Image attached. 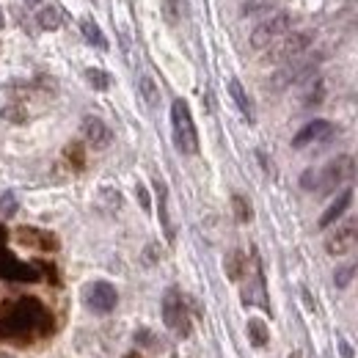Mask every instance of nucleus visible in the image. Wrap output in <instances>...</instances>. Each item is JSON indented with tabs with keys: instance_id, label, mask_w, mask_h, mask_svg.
I'll return each mask as SVG.
<instances>
[{
	"instance_id": "nucleus-17",
	"label": "nucleus",
	"mask_w": 358,
	"mask_h": 358,
	"mask_svg": "<svg viewBox=\"0 0 358 358\" xmlns=\"http://www.w3.org/2000/svg\"><path fill=\"white\" fill-rule=\"evenodd\" d=\"M155 190H157V207H160V224L166 229L169 240H174V231H171V224H169V190L163 182H155Z\"/></svg>"
},
{
	"instance_id": "nucleus-23",
	"label": "nucleus",
	"mask_w": 358,
	"mask_h": 358,
	"mask_svg": "<svg viewBox=\"0 0 358 358\" xmlns=\"http://www.w3.org/2000/svg\"><path fill=\"white\" fill-rule=\"evenodd\" d=\"M64 157L72 163V169H78V171H83V169H86V152H83V146H80V143H69V146L64 149Z\"/></svg>"
},
{
	"instance_id": "nucleus-12",
	"label": "nucleus",
	"mask_w": 358,
	"mask_h": 358,
	"mask_svg": "<svg viewBox=\"0 0 358 358\" xmlns=\"http://www.w3.org/2000/svg\"><path fill=\"white\" fill-rule=\"evenodd\" d=\"M331 133H334V127H331L325 119H314V122H309L301 133L292 138V146H295V149H303V146H309V143H314V141L328 138Z\"/></svg>"
},
{
	"instance_id": "nucleus-15",
	"label": "nucleus",
	"mask_w": 358,
	"mask_h": 358,
	"mask_svg": "<svg viewBox=\"0 0 358 358\" xmlns=\"http://www.w3.org/2000/svg\"><path fill=\"white\" fill-rule=\"evenodd\" d=\"M36 22H39V28H45V31H58L61 22H64V14H61L58 6H42V8L36 11Z\"/></svg>"
},
{
	"instance_id": "nucleus-25",
	"label": "nucleus",
	"mask_w": 358,
	"mask_h": 358,
	"mask_svg": "<svg viewBox=\"0 0 358 358\" xmlns=\"http://www.w3.org/2000/svg\"><path fill=\"white\" fill-rule=\"evenodd\" d=\"M322 94H325V86H322V80L320 78H314L312 80V89L306 91V108H314V105H320L322 102Z\"/></svg>"
},
{
	"instance_id": "nucleus-34",
	"label": "nucleus",
	"mask_w": 358,
	"mask_h": 358,
	"mask_svg": "<svg viewBox=\"0 0 358 358\" xmlns=\"http://www.w3.org/2000/svg\"><path fill=\"white\" fill-rule=\"evenodd\" d=\"M3 25H6V20H3V11H0V31H3Z\"/></svg>"
},
{
	"instance_id": "nucleus-9",
	"label": "nucleus",
	"mask_w": 358,
	"mask_h": 358,
	"mask_svg": "<svg viewBox=\"0 0 358 358\" xmlns=\"http://www.w3.org/2000/svg\"><path fill=\"white\" fill-rule=\"evenodd\" d=\"M0 278L6 281H22V284H31V281H39V270L34 265H25L20 262L17 257H11L8 251L0 248Z\"/></svg>"
},
{
	"instance_id": "nucleus-7",
	"label": "nucleus",
	"mask_w": 358,
	"mask_h": 358,
	"mask_svg": "<svg viewBox=\"0 0 358 358\" xmlns=\"http://www.w3.org/2000/svg\"><path fill=\"white\" fill-rule=\"evenodd\" d=\"M314 34L312 31H301V34H289L284 39H278V45H273V52L268 61H295L301 52H306L312 45Z\"/></svg>"
},
{
	"instance_id": "nucleus-1",
	"label": "nucleus",
	"mask_w": 358,
	"mask_h": 358,
	"mask_svg": "<svg viewBox=\"0 0 358 358\" xmlns=\"http://www.w3.org/2000/svg\"><path fill=\"white\" fill-rule=\"evenodd\" d=\"M36 325H50V314L36 298L8 301L0 312V336H22L36 331Z\"/></svg>"
},
{
	"instance_id": "nucleus-13",
	"label": "nucleus",
	"mask_w": 358,
	"mask_h": 358,
	"mask_svg": "<svg viewBox=\"0 0 358 358\" xmlns=\"http://www.w3.org/2000/svg\"><path fill=\"white\" fill-rule=\"evenodd\" d=\"M350 201H353V190H342L334 201H331V207L322 213V218H320V226L325 229V226H331L334 221H339L342 215H345V210L350 207Z\"/></svg>"
},
{
	"instance_id": "nucleus-2",
	"label": "nucleus",
	"mask_w": 358,
	"mask_h": 358,
	"mask_svg": "<svg viewBox=\"0 0 358 358\" xmlns=\"http://www.w3.org/2000/svg\"><path fill=\"white\" fill-rule=\"evenodd\" d=\"M171 133H174V143L182 155L199 152V133H196L193 113L185 99H174V105H171Z\"/></svg>"
},
{
	"instance_id": "nucleus-14",
	"label": "nucleus",
	"mask_w": 358,
	"mask_h": 358,
	"mask_svg": "<svg viewBox=\"0 0 358 358\" xmlns=\"http://www.w3.org/2000/svg\"><path fill=\"white\" fill-rule=\"evenodd\" d=\"M229 94H231V99H234L237 110L243 113V119H245L248 124H254V105H251L248 94H245V89H243V83H240L237 78H231V80H229Z\"/></svg>"
},
{
	"instance_id": "nucleus-6",
	"label": "nucleus",
	"mask_w": 358,
	"mask_h": 358,
	"mask_svg": "<svg viewBox=\"0 0 358 358\" xmlns=\"http://www.w3.org/2000/svg\"><path fill=\"white\" fill-rule=\"evenodd\" d=\"M86 306H89L94 314H108L116 309V303H119V292H116V287L113 284H108V281H94L89 284V289H86Z\"/></svg>"
},
{
	"instance_id": "nucleus-36",
	"label": "nucleus",
	"mask_w": 358,
	"mask_h": 358,
	"mask_svg": "<svg viewBox=\"0 0 358 358\" xmlns=\"http://www.w3.org/2000/svg\"><path fill=\"white\" fill-rule=\"evenodd\" d=\"M0 358H8V356H0Z\"/></svg>"
},
{
	"instance_id": "nucleus-19",
	"label": "nucleus",
	"mask_w": 358,
	"mask_h": 358,
	"mask_svg": "<svg viewBox=\"0 0 358 358\" xmlns=\"http://www.w3.org/2000/svg\"><path fill=\"white\" fill-rule=\"evenodd\" d=\"M224 268H226V275H229L231 281H240V275H243V270H245V257H243V251H229Z\"/></svg>"
},
{
	"instance_id": "nucleus-28",
	"label": "nucleus",
	"mask_w": 358,
	"mask_h": 358,
	"mask_svg": "<svg viewBox=\"0 0 358 358\" xmlns=\"http://www.w3.org/2000/svg\"><path fill=\"white\" fill-rule=\"evenodd\" d=\"M135 193H138V201H141V207L149 213V210H152V199H149L146 187H143V185H138V187H135Z\"/></svg>"
},
{
	"instance_id": "nucleus-37",
	"label": "nucleus",
	"mask_w": 358,
	"mask_h": 358,
	"mask_svg": "<svg viewBox=\"0 0 358 358\" xmlns=\"http://www.w3.org/2000/svg\"><path fill=\"white\" fill-rule=\"evenodd\" d=\"M91 3H94V0H91Z\"/></svg>"
},
{
	"instance_id": "nucleus-16",
	"label": "nucleus",
	"mask_w": 358,
	"mask_h": 358,
	"mask_svg": "<svg viewBox=\"0 0 358 358\" xmlns=\"http://www.w3.org/2000/svg\"><path fill=\"white\" fill-rule=\"evenodd\" d=\"M248 339H251V345L254 348H268L270 342V331L268 325H265V320H248Z\"/></svg>"
},
{
	"instance_id": "nucleus-3",
	"label": "nucleus",
	"mask_w": 358,
	"mask_h": 358,
	"mask_svg": "<svg viewBox=\"0 0 358 358\" xmlns=\"http://www.w3.org/2000/svg\"><path fill=\"white\" fill-rule=\"evenodd\" d=\"M350 174H353V160L350 157H336V160H331L320 171H306L301 177V185L306 190H334L336 185H342Z\"/></svg>"
},
{
	"instance_id": "nucleus-24",
	"label": "nucleus",
	"mask_w": 358,
	"mask_h": 358,
	"mask_svg": "<svg viewBox=\"0 0 358 358\" xmlns=\"http://www.w3.org/2000/svg\"><path fill=\"white\" fill-rule=\"evenodd\" d=\"M86 80L91 83V89L96 91H108V86H110V78H108V72H102V69H86Z\"/></svg>"
},
{
	"instance_id": "nucleus-20",
	"label": "nucleus",
	"mask_w": 358,
	"mask_h": 358,
	"mask_svg": "<svg viewBox=\"0 0 358 358\" xmlns=\"http://www.w3.org/2000/svg\"><path fill=\"white\" fill-rule=\"evenodd\" d=\"M80 31H83V36H86V42L91 47H99V50H108V39L102 36V31L96 28V22H91V20H83L80 22Z\"/></svg>"
},
{
	"instance_id": "nucleus-32",
	"label": "nucleus",
	"mask_w": 358,
	"mask_h": 358,
	"mask_svg": "<svg viewBox=\"0 0 358 358\" xmlns=\"http://www.w3.org/2000/svg\"><path fill=\"white\" fill-rule=\"evenodd\" d=\"M124 358H143V356H141V353H135V350H133V353H127Z\"/></svg>"
},
{
	"instance_id": "nucleus-18",
	"label": "nucleus",
	"mask_w": 358,
	"mask_h": 358,
	"mask_svg": "<svg viewBox=\"0 0 358 358\" xmlns=\"http://www.w3.org/2000/svg\"><path fill=\"white\" fill-rule=\"evenodd\" d=\"M138 91H141V96H143L146 105L155 108V105L160 102V91H157V83H155L152 75H141V78H138Z\"/></svg>"
},
{
	"instance_id": "nucleus-10",
	"label": "nucleus",
	"mask_w": 358,
	"mask_h": 358,
	"mask_svg": "<svg viewBox=\"0 0 358 358\" xmlns=\"http://www.w3.org/2000/svg\"><path fill=\"white\" fill-rule=\"evenodd\" d=\"M14 237L20 245H28L36 251H58V237L45 231V229H36V226H20L14 231Z\"/></svg>"
},
{
	"instance_id": "nucleus-11",
	"label": "nucleus",
	"mask_w": 358,
	"mask_h": 358,
	"mask_svg": "<svg viewBox=\"0 0 358 358\" xmlns=\"http://www.w3.org/2000/svg\"><path fill=\"white\" fill-rule=\"evenodd\" d=\"M83 135H86V141H89L94 149H105V146H110V141H113L110 127H108L102 119H96V116H86V119H83Z\"/></svg>"
},
{
	"instance_id": "nucleus-21",
	"label": "nucleus",
	"mask_w": 358,
	"mask_h": 358,
	"mask_svg": "<svg viewBox=\"0 0 358 358\" xmlns=\"http://www.w3.org/2000/svg\"><path fill=\"white\" fill-rule=\"evenodd\" d=\"M0 119H6V122H11V124H25L31 116H28V108H25V105L11 102V105H6V108L0 110Z\"/></svg>"
},
{
	"instance_id": "nucleus-35",
	"label": "nucleus",
	"mask_w": 358,
	"mask_h": 358,
	"mask_svg": "<svg viewBox=\"0 0 358 358\" xmlns=\"http://www.w3.org/2000/svg\"><path fill=\"white\" fill-rule=\"evenodd\" d=\"M289 358H301V353H292V356H289Z\"/></svg>"
},
{
	"instance_id": "nucleus-33",
	"label": "nucleus",
	"mask_w": 358,
	"mask_h": 358,
	"mask_svg": "<svg viewBox=\"0 0 358 358\" xmlns=\"http://www.w3.org/2000/svg\"><path fill=\"white\" fill-rule=\"evenodd\" d=\"M25 3H28V6H39L42 0H25Z\"/></svg>"
},
{
	"instance_id": "nucleus-30",
	"label": "nucleus",
	"mask_w": 358,
	"mask_h": 358,
	"mask_svg": "<svg viewBox=\"0 0 358 358\" xmlns=\"http://www.w3.org/2000/svg\"><path fill=\"white\" fill-rule=\"evenodd\" d=\"M166 17H169V22H177V3L174 0H166Z\"/></svg>"
},
{
	"instance_id": "nucleus-22",
	"label": "nucleus",
	"mask_w": 358,
	"mask_h": 358,
	"mask_svg": "<svg viewBox=\"0 0 358 358\" xmlns=\"http://www.w3.org/2000/svg\"><path fill=\"white\" fill-rule=\"evenodd\" d=\"M231 207H234V215H237V221H240V224H248V221L254 218V210H251V204H248V199H245V196L234 193V196H231Z\"/></svg>"
},
{
	"instance_id": "nucleus-4",
	"label": "nucleus",
	"mask_w": 358,
	"mask_h": 358,
	"mask_svg": "<svg viewBox=\"0 0 358 358\" xmlns=\"http://www.w3.org/2000/svg\"><path fill=\"white\" fill-rule=\"evenodd\" d=\"M163 322L177 334L179 339H187L193 325H190V314H187V303L179 295V289H169L163 295Z\"/></svg>"
},
{
	"instance_id": "nucleus-27",
	"label": "nucleus",
	"mask_w": 358,
	"mask_h": 358,
	"mask_svg": "<svg viewBox=\"0 0 358 358\" xmlns=\"http://www.w3.org/2000/svg\"><path fill=\"white\" fill-rule=\"evenodd\" d=\"M353 273H356V270H353V265H350V268H339V270H336V275H334L336 287H348V281L353 278Z\"/></svg>"
},
{
	"instance_id": "nucleus-5",
	"label": "nucleus",
	"mask_w": 358,
	"mask_h": 358,
	"mask_svg": "<svg viewBox=\"0 0 358 358\" xmlns=\"http://www.w3.org/2000/svg\"><path fill=\"white\" fill-rule=\"evenodd\" d=\"M289 25H292V17H289V14H273L270 20L259 22V25L251 31V47H254V50H268V47H273L278 39L287 36Z\"/></svg>"
},
{
	"instance_id": "nucleus-31",
	"label": "nucleus",
	"mask_w": 358,
	"mask_h": 358,
	"mask_svg": "<svg viewBox=\"0 0 358 358\" xmlns=\"http://www.w3.org/2000/svg\"><path fill=\"white\" fill-rule=\"evenodd\" d=\"M3 245H6V229L0 226V248H3Z\"/></svg>"
},
{
	"instance_id": "nucleus-26",
	"label": "nucleus",
	"mask_w": 358,
	"mask_h": 358,
	"mask_svg": "<svg viewBox=\"0 0 358 358\" xmlns=\"http://www.w3.org/2000/svg\"><path fill=\"white\" fill-rule=\"evenodd\" d=\"M17 207H20V204H17V196H14V193H3V196H0V213H3V215H14Z\"/></svg>"
},
{
	"instance_id": "nucleus-29",
	"label": "nucleus",
	"mask_w": 358,
	"mask_h": 358,
	"mask_svg": "<svg viewBox=\"0 0 358 358\" xmlns=\"http://www.w3.org/2000/svg\"><path fill=\"white\" fill-rule=\"evenodd\" d=\"M339 356H342V358H353V356H356L348 339H339Z\"/></svg>"
},
{
	"instance_id": "nucleus-8",
	"label": "nucleus",
	"mask_w": 358,
	"mask_h": 358,
	"mask_svg": "<svg viewBox=\"0 0 358 358\" xmlns=\"http://www.w3.org/2000/svg\"><path fill=\"white\" fill-rule=\"evenodd\" d=\"M356 245H358V215L350 218L348 224H342L328 240H325V251H328L331 257H345V254H350Z\"/></svg>"
}]
</instances>
